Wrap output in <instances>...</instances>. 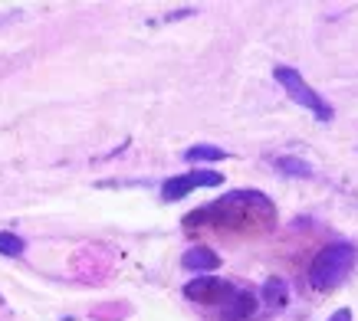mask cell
Segmentation results:
<instances>
[{"mask_svg":"<svg viewBox=\"0 0 358 321\" xmlns=\"http://www.w3.org/2000/svg\"><path fill=\"white\" fill-rule=\"evenodd\" d=\"M276 167H286V174H293V177H309V174H313L306 160H296V158H280Z\"/></svg>","mask_w":358,"mask_h":321,"instance_id":"obj_10","label":"cell"},{"mask_svg":"<svg viewBox=\"0 0 358 321\" xmlns=\"http://www.w3.org/2000/svg\"><path fill=\"white\" fill-rule=\"evenodd\" d=\"M358 249L352 243H329L315 253L313 266H309V285L315 292H332L336 285L345 282V276L355 269Z\"/></svg>","mask_w":358,"mask_h":321,"instance_id":"obj_2","label":"cell"},{"mask_svg":"<svg viewBox=\"0 0 358 321\" xmlns=\"http://www.w3.org/2000/svg\"><path fill=\"white\" fill-rule=\"evenodd\" d=\"M220 308H224V318H227V321H243V318H250V315L257 311V299H253L250 292H237V289H234V295H230Z\"/></svg>","mask_w":358,"mask_h":321,"instance_id":"obj_7","label":"cell"},{"mask_svg":"<svg viewBox=\"0 0 358 321\" xmlns=\"http://www.w3.org/2000/svg\"><path fill=\"white\" fill-rule=\"evenodd\" d=\"M276 82L286 89V96L293 98L296 105H303L306 112H313L319 121H329V118H332V108H329V102H322V96H319V92H315L309 82H306L303 75L296 73L293 66H276Z\"/></svg>","mask_w":358,"mask_h":321,"instance_id":"obj_3","label":"cell"},{"mask_svg":"<svg viewBox=\"0 0 358 321\" xmlns=\"http://www.w3.org/2000/svg\"><path fill=\"white\" fill-rule=\"evenodd\" d=\"M263 301L273 305V308H282V305L289 301V285H286L282 278H266V285H263Z\"/></svg>","mask_w":358,"mask_h":321,"instance_id":"obj_8","label":"cell"},{"mask_svg":"<svg viewBox=\"0 0 358 321\" xmlns=\"http://www.w3.org/2000/svg\"><path fill=\"white\" fill-rule=\"evenodd\" d=\"M329 321H352V311H348V308H338V311H336V315H332V318H329Z\"/></svg>","mask_w":358,"mask_h":321,"instance_id":"obj_12","label":"cell"},{"mask_svg":"<svg viewBox=\"0 0 358 321\" xmlns=\"http://www.w3.org/2000/svg\"><path fill=\"white\" fill-rule=\"evenodd\" d=\"M220 177L217 171H187V174H178V177H171V181H164L162 187V197L171 204V200H181V197H187L191 191H197V187H220Z\"/></svg>","mask_w":358,"mask_h":321,"instance_id":"obj_4","label":"cell"},{"mask_svg":"<svg viewBox=\"0 0 358 321\" xmlns=\"http://www.w3.org/2000/svg\"><path fill=\"white\" fill-rule=\"evenodd\" d=\"M0 305H3V299H0Z\"/></svg>","mask_w":358,"mask_h":321,"instance_id":"obj_13","label":"cell"},{"mask_svg":"<svg viewBox=\"0 0 358 321\" xmlns=\"http://www.w3.org/2000/svg\"><path fill=\"white\" fill-rule=\"evenodd\" d=\"M185 158L191 160V164H197V160H224L227 158V151L214 148V144H194V148L185 151Z\"/></svg>","mask_w":358,"mask_h":321,"instance_id":"obj_9","label":"cell"},{"mask_svg":"<svg viewBox=\"0 0 358 321\" xmlns=\"http://www.w3.org/2000/svg\"><path fill=\"white\" fill-rule=\"evenodd\" d=\"M210 220L214 226H253V223H273L276 220V207L270 204V197L260 191H234L227 197H220L217 204L201 207L197 214H191L185 223L197 226Z\"/></svg>","mask_w":358,"mask_h":321,"instance_id":"obj_1","label":"cell"},{"mask_svg":"<svg viewBox=\"0 0 358 321\" xmlns=\"http://www.w3.org/2000/svg\"><path fill=\"white\" fill-rule=\"evenodd\" d=\"M181 266H185L187 272H214V269L220 266V256L207 246H194L181 256Z\"/></svg>","mask_w":358,"mask_h":321,"instance_id":"obj_6","label":"cell"},{"mask_svg":"<svg viewBox=\"0 0 358 321\" xmlns=\"http://www.w3.org/2000/svg\"><path fill=\"white\" fill-rule=\"evenodd\" d=\"M185 295L191 301H201V305H224V301L234 295L224 278H214V276H197L194 282L185 285Z\"/></svg>","mask_w":358,"mask_h":321,"instance_id":"obj_5","label":"cell"},{"mask_svg":"<svg viewBox=\"0 0 358 321\" xmlns=\"http://www.w3.org/2000/svg\"><path fill=\"white\" fill-rule=\"evenodd\" d=\"M0 253L3 256H20L23 253V239L13 233H0Z\"/></svg>","mask_w":358,"mask_h":321,"instance_id":"obj_11","label":"cell"}]
</instances>
